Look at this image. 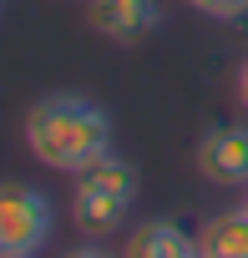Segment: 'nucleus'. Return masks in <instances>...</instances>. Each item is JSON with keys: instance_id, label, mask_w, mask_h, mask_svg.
I'll return each mask as SVG.
<instances>
[{"instance_id": "obj_1", "label": "nucleus", "mask_w": 248, "mask_h": 258, "mask_svg": "<svg viewBox=\"0 0 248 258\" xmlns=\"http://www.w3.org/2000/svg\"><path fill=\"white\" fill-rule=\"evenodd\" d=\"M26 152L41 167L76 177L86 162L111 152V116L91 96H76V91L41 96L26 111Z\"/></svg>"}, {"instance_id": "obj_2", "label": "nucleus", "mask_w": 248, "mask_h": 258, "mask_svg": "<svg viewBox=\"0 0 248 258\" xmlns=\"http://www.w3.org/2000/svg\"><path fill=\"white\" fill-rule=\"evenodd\" d=\"M56 228V208L31 182H11L0 192V258H36Z\"/></svg>"}, {"instance_id": "obj_3", "label": "nucleus", "mask_w": 248, "mask_h": 258, "mask_svg": "<svg viewBox=\"0 0 248 258\" xmlns=\"http://www.w3.org/2000/svg\"><path fill=\"white\" fill-rule=\"evenodd\" d=\"M198 172L218 187H248V126L218 121L198 137Z\"/></svg>"}, {"instance_id": "obj_4", "label": "nucleus", "mask_w": 248, "mask_h": 258, "mask_svg": "<svg viewBox=\"0 0 248 258\" xmlns=\"http://www.w3.org/2000/svg\"><path fill=\"white\" fill-rule=\"evenodd\" d=\"M86 21L101 41L142 46L162 26V0H86Z\"/></svg>"}, {"instance_id": "obj_5", "label": "nucleus", "mask_w": 248, "mask_h": 258, "mask_svg": "<svg viewBox=\"0 0 248 258\" xmlns=\"http://www.w3.org/2000/svg\"><path fill=\"white\" fill-rule=\"evenodd\" d=\"M121 258H198V238H188L172 218H147L127 233Z\"/></svg>"}, {"instance_id": "obj_6", "label": "nucleus", "mask_w": 248, "mask_h": 258, "mask_svg": "<svg viewBox=\"0 0 248 258\" xmlns=\"http://www.w3.org/2000/svg\"><path fill=\"white\" fill-rule=\"evenodd\" d=\"M127 213H132V203L116 198V192H106V187H86V182L71 187V218H76V228H81L86 238H106V233H116Z\"/></svg>"}, {"instance_id": "obj_7", "label": "nucleus", "mask_w": 248, "mask_h": 258, "mask_svg": "<svg viewBox=\"0 0 248 258\" xmlns=\"http://www.w3.org/2000/svg\"><path fill=\"white\" fill-rule=\"evenodd\" d=\"M198 253L203 258H248V208L213 213L198 228Z\"/></svg>"}, {"instance_id": "obj_8", "label": "nucleus", "mask_w": 248, "mask_h": 258, "mask_svg": "<svg viewBox=\"0 0 248 258\" xmlns=\"http://www.w3.org/2000/svg\"><path fill=\"white\" fill-rule=\"evenodd\" d=\"M188 6L208 21H243L248 16V0H188Z\"/></svg>"}, {"instance_id": "obj_9", "label": "nucleus", "mask_w": 248, "mask_h": 258, "mask_svg": "<svg viewBox=\"0 0 248 258\" xmlns=\"http://www.w3.org/2000/svg\"><path fill=\"white\" fill-rule=\"evenodd\" d=\"M61 258H116V253H106L101 243H76V248H66Z\"/></svg>"}, {"instance_id": "obj_10", "label": "nucleus", "mask_w": 248, "mask_h": 258, "mask_svg": "<svg viewBox=\"0 0 248 258\" xmlns=\"http://www.w3.org/2000/svg\"><path fill=\"white\" fill-rule=\"evenodd\" d=\"M238 101H243V111H248V56H243V66H238Z\"/></svg>"}, {"instance_id": "obj_11", "label": "nucleus", "mask_w": 248, "mask_h": 258, "mask_svg": "<svg viewBox=\"0 0 248 258\" xmlns=\"http://www.w3.org/2000/svg\"><path fill=\"white\" fill-rule=\"evenodd\" d=\"M243 208H248V192H243Z\"/></svg>"}, {"instance_id": "obj_12", "label": "nucleus", "mask_w": 248, "mask_h": 258, "mask_svg": "<svg viewBox=\"0 0 248 258\" xmlns=\"http://www.w3.org/2000/svg\"><path fill=\"white\" fill-rule=\"evenodd\" d=\"M198 258H203V253H198Z\"/></svg>"}]
</instances>
